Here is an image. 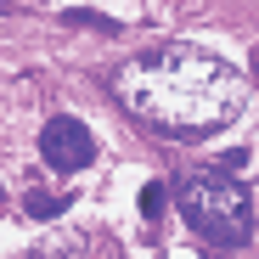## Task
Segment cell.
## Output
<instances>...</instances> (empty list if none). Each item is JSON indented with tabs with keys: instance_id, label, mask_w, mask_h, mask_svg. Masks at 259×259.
<instances>
[{
	"instance_id": "obj_3",
	"label": "cell",
	"mask_w": 259,
	"mask_h": 259,
	"mask_svg": "<svg viewBox=\"0 0 259 259\" xmlns=\"http://www.w3.org/2000/svg\"><path fill=\"white\" fill-rule=\"evenodd\" d=\"M39 158H46L57 175H79V169L96 158V141H91V130H84L79 118L57 113L46 130H39Z\"/></svg>"
},
{
	"instance_id": "obj_7",
	"label": "cell",
	"mask_w": 259,
	"mask_h": 259,
	"mask_svg": "<svg viewBox=\"0 0 259 259\" xmlns=\"http://www.w3.org/2000/svg\"><path fill=\"white\" fill-rule=\"evenodd\" d=\"M220 169H231V175H242V169H248V147H226V152H220Z\"/></svg>"
},
{
	"instance_id": "obj_4",
	"label": "cell",
	"mask_w": 259,
	"mask_h": 259,
	"mask_svg": "<svg viewBox=\"0 0 259 259\" xmlns=\"http://www.w3.org/2000/svg\"><path fill=\"white\" fill-rule=\"evenodd\" d=\"M23 208L34 214V220H57V214H68V192H51V186H28V192H23Z\"/></svg>"
},
{
	"instance_id": "obj_8",
	"label": "cell",
	"mask_w": 259,
	"mask_h": 259,
	"mask_svg": "<svg viewBox=\"0 0 259 259\" xmlns=\"http://www.w3.org/2000/svg\"><path fill=\"white\" fill-rule=\"evenodd\" d=\"M68 23H91V28H113V23H107V17H102V12H79V6H73V12H68Z\"/></svg>"
},
{
	"instance_id": "obj_2",
	"label": "cell",
	"mask_w": 259,
	"mask_h": 259,
	"mask_svg": "<svg viewBox=\"0 0 259 259\" xmlns=\"http://www.w3.org/2000/svg\"><path fill=\"white\" fill-rule=\"evenodd\" d=\"M181 214L192 231L214 248H248L253 242V197L231 169H203L181 181Z\"/></svg>"
},
{
	"instance_id": "obj_5",
	"label": "cell",
	"mask_w": 259,
	"mask_h": 259,
	"mask_svg": "<svg viewBox=\"0 0 259 259\" xmlns=\"http://www.w3.org/2000/svg\"><path fill=\"white\" fill-rule=\"evenodd\" d=\"M23 259H84V242L79 237H51V242H34Z\"/></svg>"
},
{
	"instance_id": "obj_6",
	"label": "cell",
	"mask_w": 259,
	"mask_h": 259,
	"mask_svg": "<svg viewBox=\"0 0 259 259\" xmlns=\"http://www.w3.org/2000/svg\"><path fill=\"white\" fill-rule=\"evenodd\" d=\"M163 197H169L163 181H147V186H141V214H147V220H158V214H163Z\"/></svg>"
},
{
	"instance_id": "obj_1",
	"label": "cell",
	"mask_w": 259,
	"mask_h": 259,
	"mask_svg": "<svg viewBox=\"0 0 259 259\" xmlns=\"http://www.w3.org/2000/svg\"><path fill=\"white\" fill-rule=\"evenodd\" d=\"M113 96L141 124L163 130V136H181V141H197V136H214L220 124L237 118L242 79L214 51L186 46V39H169L158 51L130 57L113 73Z\"/></svg>"
}]
</instances>
